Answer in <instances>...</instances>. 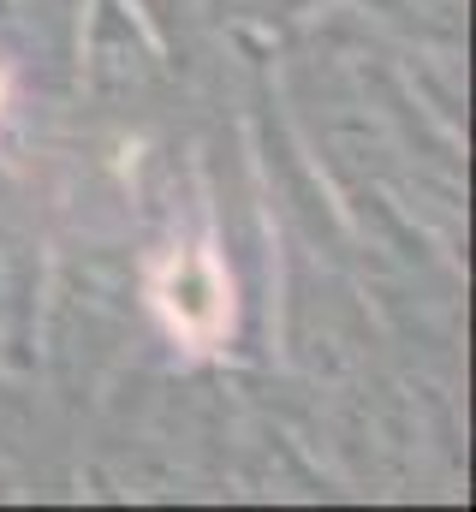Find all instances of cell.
Here are the masks:
<instances>
[]
</instances>
